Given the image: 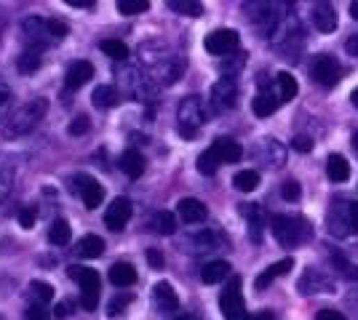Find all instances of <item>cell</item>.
Instances as JSON below:
<instances>
[{
	"label": "cell",
	"instance_id": "6da1fadb",
	"mask_svg": "<svg viewBox=\"0 0 358 320\" xmlns=\"http://www.w3.org/2000/svg\"><path fill=\"white\" fill-rule=\"evenodd\" d=\"M46 99H30L27 104H22L19 110H14L6 123H3V136L6 139H19V136L30 134L40 120L46 118Z\"/></svg>",
	"mask_w": 358,
	"mask_h": 320
},
{
	"label": "cell",
	"instance_id": "7a4b0ae2",
	"mask_svg": "<svg viewBox=\"0 0 358 320\" xmlns=\"http://www.w3.org/2000/svg\"><path fill=\"white\" fill-rule=\"evenodd\" d=\"M270 227H273L275 240L284 249H297V246H302L305 240L313 237V227L302 217H284V214H278V217L270 219Z\"/></svg>",
	"mask_w": 358,
	"mask_h": 320
},
{
	"label": "cell",
	"instance_id": "3957f363",
	"mask_svg": "<svg viewBox=\"0 0 358 320\" xmlns=\"http://www.w3.org/2000/svg\"><path fill=\"white\" fill-rule=\"evenodd\" d=\"M326 227L337 237L358 235V205L350 201H334L326 214Z\"/></svg>",
	"mask_w": 358,
	"mask_h": 320
},
{
	"label": "cell",
	"instance_id": "277c9868",
	"mask_svg": "<svg viewBox=\"0 0 358 320\" xmlns=\"http://www.w3.org/2000/svg\"><path fill=\"white\" fill-rule=\"evenodd\" d=\"M22 33L30 43H38V49L43 43H51V40H62L67 35V24L59 22V19H40L30 17L22 22Z\"/></svg>",
	"mask_w": 358,
	"mask_h": 320
},
{
	"label": "cell",
	"instance_id": "5b68a950",
	"mask_svg": "<svg viewBox=\"0 0 358 320\" xmlns=\"http://www.w3.org/2000/svg\"><path fill=\"white\" fill-rule=\"evenodd\" d=\"M67 275L72 280L81 283V307L88 310V312L97 310V304H99V286H102L99 272L88 270V267H78V264H70Z\"/></svg>",
	"mask_w": 358,
	"mask_h": 320
},
{
	"label": "cell",
	"instance_id": "8992f818",
	"mask_svg": "<svg viewBox=\"0 0 358 320\" xmlns=\"http://www.w3.org/2000/svg\"><path fill=\"white\" fill-rule=\"evenodd\" d=\"M177 118H179V134L193 139V136L198 134V128L206 123V112H204L201 99H198V96H188V99L179 104Z\"/></svg>",
	"mask_w": 358,
	"mask_h": 320
},
{
	"label": "cell",
	"instance_id": "52a82bcc",
	"mask_svg": "<svg viewBox=\"0 0 358 320\" xmlns=\"http://www.w3.org/2000/svg\"><path fill=\"white\" fill-rule=\"evenodd\" d=\"M220 310L225 320H246V304H243V294H241V278H230L227 288L220 296Z\"/></svg>",
	"mask_w": 358,
	"mask_h": 320
},
{
	"label": "cell",
	"instance_id": "ba28073f",
	"mask_svg": "<svg viewBox=\"0 0 358 320\" xmlns=\"http://www.w3.org/2000/svg\"><path fill=\"white\" fill-rule=\"evenodd\" d=\"M310 75L324 85V88H332V85L340 83L342 69H340V65L334 62V56H329V53H318V56L313 59V65H310Z\"/></svg>",
	"mask_w": 358,
	"mask_h": 320
},
{
	"label": "cell",
	"instance_id": "9c48e42d",
	"mask_svg": "<svg viewBox=\"0 0 358 320\" xmlns=\"http://www.w3.org/2000/svg\"><path fill=\"white\" fill-rule=\"evenodd\" d=\"M236 101H238V85H236L233 78H222V81H217V83L211 85V107L217 112L233 110Z\"/></svg>",
	"mask_w": 358,
	"mask_h": 320
},
{
	"label": "cell",
	"instance_id": "30bf717a",
	"mask_svg": "<svg viewBox=\"0 0 358 320\" xmlns=\"http://www.w3.org/2000/svg\"><path fill=\"white\" fill-rule=\"evenodd\" d=\"M131 214H134L131 201H129V198H115V201L107 205V211H104V224H107V230L120 233V230L129 224Z\"/></svg>",
	"mask_w": 358,
	"mask_h": 320
},
{
	"label": "cell",
	"instance_id": "8fae6325",
	"mask_svg": "<svg viewBox=\"0 0 358 320\" xmlns=\"http://www.w3.org/2000/svg\"><path fill=\"white\" fill-rule=\"evenodd\" d=\"M75 190H78V195H81V201H83L86 208H97V205H102L104 201V187L97 182V179H91V176H86V174H78L75 176Z\"/></svg>",
	"mask_w": 358,
	"mask_h": 320
},
{
	"label": "cell",
	"instance_id": "7c38bea8",
	"mask_svg": "<svg viewBox=\"0 0 358 320\" xmlns=\"http://www.w3.org/2000/svg\"><path fill=\"white\" fill-rule=\"evenodd\" d=\"M204 46L209 53L225 56V53L238 49V33H236V30H214L211 35H206Z\"/></svg>",
	"mask_w": 358,
	"mask_h": 320
},
{
	"label": "cell",
	"instance_id": "4fadbf2b",
	"mask_svg": "<svg viewBox=\"0 0 358 320\" xmlns=\"http://www.w3.org/2000/svg\"><path fill=\"white\" fill-rule=\"evenodd\" d=\"M300 291L310 296V294H332L334 291V283H332V278L324 275L321 270H305V275L300 278Z\"/></svg>",
	"mask_w": 358,
	"mask_h": 320
},
{
	"label": "cell",
	"instance_id": "5bb4252c",
	"mask_svg": "<svg viewBox=\"0 0 358 320\" xmlns=\"http://www.w3.org/2000/svg\"><path fill=\"white\" fill-rule=\"evenodd\" d=\"M91 78H94V65H91V62H86V59L72 62L67 75H65V88H67V91H78V88L88 83Z\"/></svg>",
	"mask_w": 358,
	"mask_h": 320
},
{
	"label": "cell",
	"instance_id": "9a60e30c",
	"mask_svg": "<svg viewBox=\"0 0 358 320\" xmlns=\"http://www.w3.org/2000/svg\"><path fill=\"white\" fill-rule=\"evenodd\" d=\"M153 304L158 312H177L179 310V296L169 283H155L153 286Z\"/></svg>",
	"mask_w": 358,
	"mask_h": 320
},
{
	"label": "cell",
	"instance_id": "2e32d148",
	"mask_svg": "<svg viewBox=\"0 0 358 320\" xmlns=\"http://www.w3.org/2000/svg\"><path fill=\"white\" fill-rule=\"evenodd\" d=\"M278 104H281V96L273 94L270 88H262L254 96V101H252V110H254L257 118H270L275 110H278Z\"/></svg>",
	"mask_w": 358,
	"mask_h": 320
},
{
	"label": "cell",
	"instance_id": "e0dca14e",
	"mask_svg": "<svg viewBox=\"0 0 358 320\" xmlns=\"http://www.w3.org/2000/svg\"><path fill=\"white\" fill-rule=\"evenodd\" d=\"M313 24L321 33H334L337 30V11L329 3H316L313 6Z\"/></svg>",
	"mask_w": 358,
	"mask_h": 320
},
{
	"label": "cell",
	"instance_id": "ac0fdd59",
	"mask_svg": "<svg viewBox=\"0 0 358 320\" xmlns=\"http://www.w3.org/2000/svg\"><path fill=\"white\" fill-rule=\"evenodd\" d=\"M206 205L198 198H182L179 201V219L185 224H198V221L206 219Z\"/></svg>",
	"mask_w": 358,
	"mask_h": 320
},
{
	"label": "cell",
	"instance_id": "d6986e66",
	"mask_svg": "<svg viewBox=\"0 0 358 320\" xmlns=\"http://www.w3.org/2000/svg\"><path fill=\"white\" fill-rule=\"evenodd\" d=\"M211 152L217 155V160L220 163H238L243 150H241L238 142H233V139H217L214 144H211Z\"/></svg>",
	"mask_w": 358,
	"mask_h": 320
},
{
	"label": "cell",
	"instance_id": "ffe728a7",
	"mask_svg": "<svg viewBox=\"0 0 358 320\" xmlns=\"http://www.w3.org/2000/svg\"><path fill=\"white\" fill-rule=\"evenodd\" d=\"M294 267V259H281V262H275V264H270L268 270L262 272V275H257L254 286L257 291H265V288L273 283L275 278H281V275H286V272Z\"/></svg>",
	"mask_w": 358,
	"mask_h": 320
},
{
	"label": "cell",
	"instance_id": "44dd1931",
	"mask_svg": "<svg viewBox=\"0 0 358 320\" xmlns=\"http://www.w3.org/2000/svg\"><path fill=\"white\" fill-rule=\"evenodd\" d=\"M120 171L129 176V179H137L145 171V158L139 150H126L120 155Z\"/></svg>",
	"mask_w": 358,
	"mask_h": 320
},
{
	"label": "cell",
	"instance_id": "7402d4cb",
	"mask_svg": "<svg viewBox=\"0 0 358 320\" xmlns=\"http://www.w3.org/2000/svg\"><path fill=\"white\" fill-rule=\"evenodd\" d=\"M110 283L118 288L134 286V283H137V270H134L131 264H126V262H118V264L110 267Z\"/></svg>",
	"mask_w": 358,
	"mask_h": 320
},
{
	"label": "cell",
	"instance_id": "603a6c76",
	"mask_svg": "<svg viewBox=\"0 0 358 320\" xmlns=\"http://www.w3.org/2000/svg\"><path fill=\"white\" fill-rule=\"evenodd\" d=\"M75 253H78L81 259H97V256H102L104 253V240L99 235L81 237L78 246H75Z\"/></svg>",
	"mask_w": 358,
	"mask_h": 320
},
{
	"label": "cell",
	"instance_id": "cb8c5ba5",
	"mask_svg": "<svg viewBox=\"0 0 358 320\" xmlns=\"http://www.w3.org/2000/svg\"><path fill=\"white\" fill-rule=\"evenodd\" d=\"M326 176H329L332 182H348V176H350V163H348L342 155H332V158L326 160Z\"/></svg>",
	"mask_w": 358,
	"mask_h": 320
},
{
	"label": "cell",
	"instance_id": "d4e9b609",
	"mask_svg": "<svg viewBox=\"0 0 358 320\" xmlns=\"http://www.w3.org/2000/svg\"><path fill=\"white\" fill-rule=\"evenodd\" d=\"M227 275H230V264L227 262H209L201 270V280L209 283V286H214V283H222Z\"/></svg>",
	"mask_w": 358,
	"mask_h": 320
},
{
	"label": "cell",
	"instance_id": "484cf974",
	"mask_svg": "<svg viewBox=\"0 0 358 320\" xmlns=\"http://www.w3.org/2000/svg\"><path fill=\"white\" fill-rule=\"evenodd\" d=\"M91 99H94V107H99V110H110V107H115V104H118V91H115L113 85H97Z\"/></svg>",
	"mask_w": 358,
	"mask_h": 320
},
{
	"label": "cell",
	"instance_id": "4316f807",
	"mask_svg": "<svg viewBox=\"0 0 358 320\" xmlns=\"http://www.w3.org/2000/svg\"><path fill=\"white\" fill-rule=\"evenodd\" d=\"M233 185H236V190H241V192H252V190L259 187V174L252 169L238 171V174L233 176Z\"/></svg>",
	"mask_w": 358,
	"mask_h": 320
},
{
	"label": "cell",
	"instance_id": "83f0119b",
	"mask_svg": "<svg viewBox=\"0 0 358 320\" xmlns=\"http://www.w3.org/2000/svg\"><path fill=\"white\" fill-rule=\"evenodd\" d=\"M332 267H334V272L342 275V278H348V280H358V267L353 264V262H348L342 253H332Z\"/></svg>",
	"mask_w": 358,
	"mask_h": 320
},
{
	"label": "cell",
	"instance_id": "f1b7e54d",
	"mask_svg": "<svg viewBox=\"0 0 358 320\" xmlns=\"http://www.w3.org/2000/svg\"><path fill=\"white\" fill-rule=\"evenodd\" d=\"M275 81H278V96H281V101H289V99H294V96H297L300 85H297V81L291 78L289 72H281Z\"/></svg>",
	"mask_w": 358,
	"mask_h": 320
},
{
	"label": "cell",
	"instance_id": "f546056e",
	"mask_svg": "<svg viewBox=\"0 0 358 320\" xmlns=\"http://www.w3.org/2000/svg\"><path fill=\"white\" fill-rule=\"evenodd\" d=\"M70 235H72V230H70V224L65 219H56L51 224V230H49V240L54 246H67Z\"/></svg>",
	"mask_w": 358,
	"mask_h": 320
},
{
	"label": "cell",
	"instance_id": "4dcf8cb0",
	"mask_svg": "<svg viewBox=\"0 0 358 320\" xmlns=\"http://www.w3.org/2000/svg\"><path fill=\"white\" fill-rule=\"evenodd\" d=\"M169 8L182 14V17H201L204 14V6L195 3V0H169Z\"/></svg>",
	"mask_w": 358,
	"mask_h": 320
},
{
	"label": "cell",
	"instance_id": "1f68e13d",
	"mask_svg": "<svg viewBox=\"0 0 358 320\" xmlns=\"http://www.w3.org/2000/svg\"><path fill=\"white\" fill-rule=\"evenodd\" d=\"M99 49H102L110 59H115V62H123V59L129 56V46H126L123 40H102Z\"/></svg>",
	"mask_w": 358,
	"mask_h": 320
},
{
	"label": "cell",
	"instance_id": "d6a6232c",
	"mask_svg": "<svg viewBox=\"0 0 358 320\" xmlns=\"http://www.w3.org/2000/svg\"><path fill=\"white\" fill-rule=\"evenodd\" d=\"M17 67L19 72H33V69L40 67V49H30V51H24L22 56H19V62H17Z\"/></svg>",
	"mask_w": 358,
	"mask_h": 320
},
{
	"label": "cell",
	"instance_id": "836d02e7",
	"mask_svg": "<svg viewBox=\"0 0 358 320\" xmlns=\"http://www.w3.org/2000/svg\"><path fill=\"white\" fill-rule=\"evenodd\" d=\"M30 296L43 307L46 302L54 299V288L49 286V283H43V280H33V283H30Z\"/></svg>",
	"mask_w": 358,
	"mask_h": 320
},
{
	"label": "cell",
	"instance_id": "e575fe53",
	"mask_svg": "<svg viewBox=\"0 0 358 320\" xmlns=\"http://www.w3.org/2000/svg\"><path fill=\"white\" fill-rule=\"evenodd\" d=\"M155 230H158L161 235H174V233H177V219H174V214H171V211H158V217H155Z\"/></svg>",
	"mask_w": 358,
	"mask_h": 320
},
{
	"label": "cell",
	"instance_id": "d590c367",
	"mask_svg": "<svg viewBox=\"0 0 358 320\" xmlns=\"http://www.w3.org/2000/svg\"><path fill=\"white\" fill-rule=\"evenodd\" d=\"M150 8L147 0H120L118 3V11L123 17H137V14H145Z\"/></svg>",
	"mask_w": 358,
	"mask_h": 320
},
{
	"label": "cell",
	"instance_id": "8d00e7d4",
	"mask_svg": "<svg viewBox=\"0 0 358 320\" xmlns=\"http://www.w3.org/2000/svg\"><path fill=\"white\" fill-rule=\"evenodd\" d=\"M241 211H243V214L249 217V221H252V237L259 240V230H262V208H259L257 203H252V205H243Z\"/></svg>",
	"mask_w": 358,
	"mask_h": 320
},
{
	"label": "cell",
	"instance_id": "74e56055",
	"mask_svg": "<svg viewBox=\"0 0 358 320\" xmlns=\"http://www.w3.org/2000/svg\"><path fill=\"white\" fill-rule=\"evenodd\" d=\"M217 169H220V160H217V155L209 147V150L198 158V171H201L204 176H211V174H217Z\"/></svg>",
	"mask_w": 358,
	"mask_h": 320
},
{
	"label": "cell",
	"instance_id": "f35d334b",
	"mask_svg": "<svg viewBox=\"0 0 358 320\" xmlns=\"http://www.w3.org/2000/svg\"><path fill=\"white\" fill-rule=\"evenodd\" d=\"M131 294H118V296H113V302L107 304V315L110 318H118V315H123V310H126V304H131Z\"/></svg>",
	"mask_w": 358,
	"mask_h": 320
},
{
	"label": "cell",
	"instance_id": "ab89813d",
	"mask_svg": "<svg viewBox=\"0 0 358 320\" xmlns=\"http://www.w3.org/2000/svg\"><path fill=\"white\" fill-rule=\"evenodd\" d=\"M11 99H14V96H11V88L0 81V120L8 118L6 112H8V107H11Z\"/></svg>",
	"mask_w": 358,
	"mask_h": 320
},
{
	"label": "cell",
	"instance_id": "60d3db41",
	"mask_svg": "<svg viewBox=\"0 0 358 320\" xmlns=\"http://www.w3.org/2000/svg\"><path fill=\"white\" fill-rule=\"evenodd\" d=\"M281 195H284V201H300V195H302L300 182H294V179L284 182V187H281Z\"/></svg>",
	"mask_w": 358,
	"mask_h": 320
},
{
	"label": "cell",
	"instance_id": "b9f144b4",
	"mask_svg": "<svg viewBox=\"0 0 358 320\" xmlns=\"http://www.w3.org/2000/svg\"><path fill=\"white\" fill-rule=\"evenodd\" d=\"M24 320H51V315L46 312V307L33 304V307H27V310H24Z\"/></svg>",
	"mask_w": 358,
	"mask_h": 320
},
{
	"label": "cell",
	"instance_id": "7bdbcfd3",
	"mask_svg": "<svg viewBox=\"0 0 358 320\" xmlns=\"http://www.w3.org/2000/svg\"><path fill=\"white\" fill-rule=\"evenodd\" d=\"M88 131V118L86 115H78V118L70 123V134L72 136H81V134H86Z\"/></svg>",
	"mask_w": 358,
	"mask_h": 320
},
{
	"label": "cell",
	"instance_id": "ee69618b",
	"mask_svg": "<svg viewBox=\"0 0 358 320\" xmlns=\"http://www.w3.org/2000/svg\"><path fill=\"white\" fill-rule=\"evenodd\" d=\"M19 224H22L24 230H30V227H33V224H35V211H33V208H22V211H19Z\"/></svg>",
	"mask_w": 358,
	"mask_h": 320
},
{
	"label": "cell",
	"instance_id": "f6af8a7d",
	"mask_svg": "<svg viewBox=\"0 0 358 320\" xmlns=\"http://www.w3.org/2000/svg\"><path fill=\"white\" fill-rule=\"evenodd\" d=\"M147 264H150L153 270H161V267H163V253L158 251V249H150V251H147Z\"/></svg>",
	"mask_w": 358,
	"mask_h": 320
},
{
	"label": "cell",
	"instance_id": "bcb514c9",
	"mask_svg": "<svg viewBox=\"0 0 358 320\" xmlns=\"http://www.w3.org/2000/svg\"><path fill=\"white\" fill-rule=\"evenodd\" d=\"M291 147L297 152H310L313 150V139H307V136H297L294 142H291Z\"/></svg>",
	"mask_w": 358,
	"mask_h": 320
},
{
	"label": "cell",
	"instance_id": "7dc6e473",
	"mask_svg": "<svg viewBox=\"0 0 358 320\" xmlns=\"http://www.w3.org/2000/svg\"><path fill=\"white\" fill-rule=\"evenodd\" d=\"M316 320H345V315L337 312V310H321V312L316 315Z\"/></svg>",
	"mask_w": 358,
	"mask_h": 320
},
{
	"label": "cell",
	"instance_id": "c3c4849f",
	"mask_svg": "<svg viewBox=\"0 0 358 320\" xmlns=\"http://www.w3.org/2000/svg\"><path fill=\"white\" fill-rule=\"evenodd\" d=\"M246 320H275V315L270 312V310H259V312H254V315H249Z\"/></svg>",
	"mask_w": 358,
	"mask_h": 320
},
{
	"label": "cell",
	"instance_id": "681fc988",
	"mask_svg": "<svg viewBox=\"0 0 358 320\" xmlns=\"http://www.w3.org/2000/svg\"><path fill=\"white\" fill-rule=\"evenodd\" d=\"M67 6H78V8H94V0H65Z\"/></svg>",
	"mask_w": 358,
	"mask_h": 320
},
{
	"label": "cell",
	"instance_id": "f907efd6",
	"mask_svg": "<svg viewBox=\"0 0 358 320\" xmlns=\"http://www.w3.org/2000/svg\"><path fill=\"white\" fill-rule=\"evenodd\" d=\"M345 49L350 51V53H353V56H358V35H353V37H350V40H348V43H345Z\"/></svg>",
	"mask_w": 358,
	"mask_h": 320
},
{
	"label": "cell",
	"instance_id": "816d5d0a",
	"mask_svg": "<svg viewBox=\"0 0 358 320\" xmlns=\"http://www.w3.org/2000/svg\"><path fill=\"white\" fill-rule=\"evenodd\" d=\"M56 318L59 320L67 318V307H65V304H56Z\"/></svg>",
	"mask_w": 358,
	"mask_h": 320
},
{
	"label": "cell",
	"instance_id": "f5cc1de1",
	"mask_svg": "<svg viewBox=\"0 0 358 320\" xmlns=\"http://www.w3.org/2000/svg\"><path fill=\"white\" fill-rule=\"evenodd\" d=\"M350 17L358 19V0H353V3H350Z\"/></svg>",
	"mask_w": 358,
	"mask_h": 320
},
{
	"label": "cell",
	"instance_id": "db71d44e",
	"mask_svg": "<svg viewBox=\"0 0 358 320\" xmlns=\"http://www.w3.org/2000/svg\"><path fill=\"white\" fill-rule=\"evenodd\" d=\"M350 101H353V107H356V110H358V88H356V91H353V94H350Z\"/></svg>",
	"mask_w": 358,
	"mask_h": 320
},
{
	"label": "cell",
	"instance_id": "11a10c76",
	"mask_svg": "<svg viewBox=\"0 0 358 320\" xmlns=\"http://www.w3.org/2000/svg\"><path fill=\"white\" fill-rule=\"evenodd\" d=\"M171 320H195L193 315H177V318H171Z\"/></svg>",
	"mask_w": 358,
	"mask_h": 320
},
{
	"label": "cell",
	"instance_id": "9f6ffc18",
	"mask_svg": "<svg viewBox=\"0 0 358 320\" xmlns=\"http://www.w3.org/2000/svg\"><path fill=\"white\" fill-rule=\"evenodd\" d=\"M350 304H353V307L358 310V294H356V296H350Z\"/></svg>",
	"mask_w": 358,
	"mask_h": 320
},
{
	"label": "cell",
	"instance_id": "6f0895ef",
	"mask_svg": "<svg viewBox=\"0 0 358 320\" xmlns=\"http://www.w3.org/2000/svg\"><path fill=\"white\" fill-rule=\"evenodd\" d=\"M353 144H356V150H358V131H356V136H353Z\"/></svg>",
	"mask_w": 358,
	"mask_h": 320
}]
</instances>
